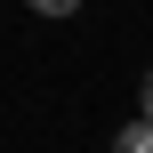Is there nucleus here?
<instances>
[{"instance_id": "nucleus-1", "label": "nucleus", "mask_w": 153, "mask_h": 153, "mask_svg": "<svg viewBox=\"0 0 153 153\" xmlns=\"http://www.w3.org/2000/svg\"><path fill=\"white\" fill-rule=\"evenodd\" d=\"M121 153H153V121H129L121 129Z\"/></svg>"}, {"instance_id": "nucleus-2", "label": "nucleus", "mask_w": 153, "mask_h": 153, "mask_svg": "<svg viewBox=\"0 0 153 153\" xmlns=\"http://www.w3.org/2000/svg\"><path fill=\"white\" fill-rule=\"evenodd\" d=\"M32 8H40V16H73L81 0H32Z\"/></svg>"}, {"instance_id": "nucleus-3", "label": "nucleus", "mask_w": 153, "mask_h": 153, "mask_svg": "<svg viewBox=\"0 0 153 153\" xmlns=\"http://www.w3.org/2000/svg\"><path fill=\"white\" fill-rule=\"evenodd\" d=\"M145 121H153V73H145Z\"/></svg>"}]
</instances>
